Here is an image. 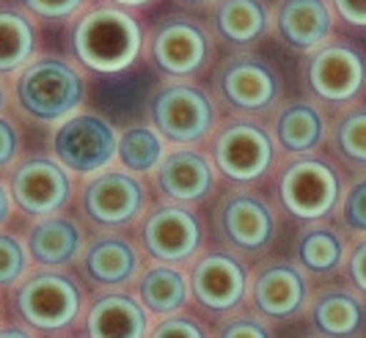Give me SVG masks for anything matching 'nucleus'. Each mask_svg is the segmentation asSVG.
<instances>
[{"mask_svg": "<svg viewBox=\"0 0 366 338\" xmlns=\"http://www.w3.org/2000/svg\"><path fill=\"white\" fill-rule=\"evenodd\" d=\"M17 108L39 124L58 127L74 113H80L86 99V80L80 69L55 56L34 58L14 77Z\"/></svg>", "mask_w": 366, "mask_h": 338, "instance_id": "f257e3e1", "label": "nucleus"}, {"mask_svg": "<svg viewBox=\"0 0 366 338\" xmlns=\"http://www.w3.org/2000/svg\"><path fill=\"white\" fill-rule=\"evenodd\" d=\"M72 50L86 69L119 75L144 53V28L122 9H92L74 25Z\"/></svg>", "mask_w": 366, "mask_h": 338, "instance_id": "f03ea898", "label": "nucleus"}, {"mask_svg": "<svg viewBox=\"0 0 366 338\" xmlns=\"http://www.w3.org/2000/svg\"><path fill=\"white\" fill-rule=\"evenodd\" d=\"M83 286L64 270L31 272L17 289H11L14 317L36 327L41 336H64L86 317Z\"/></svg>", "mask_w": 366, "mask_h": 338, "instance_id": "7ed1b4c3", "label": "nucleus"}, {"mask_svg": "<svg viewBox=\"0 0 366 338\" xmlns=\"http://www.w3.org/2000/svg\"><path fill=\"white\" fill-rule=\"evenodd\" d=\"M119 138L122 132L105 116L80 111L55 127L53 157L64 163L74 176L92 179L97 173H105L119 165Z\"/></svg>", "mask_w": 366, "mask_h": 338, "instance_id": "20e7f679", "label": "nucleus"}, {"mask_svg": "<svg viewBox=\"0 0 366 338\" xmlns=\"http://www.w3.org/2000/svg\"><path fill=\"white\" fill-rule=\"evenodd\" d=\"M342 176L320 157H292L278 176L281 207L303 223H320L342 204Z\"/></svg>", "mask_w": 366, "mask_h": 338, "instance_id": "39448f33", "label": "nucleus"}, {"mask_svg": "<svg viewBox=\"0 0 366 338\" xmlns=\"http://www.w3.org/2000/svg\"><path fill=\"white\" fill-rule=\"evenodd\" d=\"M149 121L168 143L193 146L215 130V102L193 83H168L149 102Z\"/></svg>", "mask_w": 366, "mask_h": 338, "instance_id": "423d86ee", "label": "nucleus"}, {"mask_svg": "<svg viewBox=\"0 0 366 338\" xmlns=\"http://www.w3.org/2000/svg\"><path fill=\"white\" fill-rule=\"evenodd\" d=\"M275 135L257 118L229 121L212 140V160L218 170L237 182L251 185L264 179L275 165Z\"/></svg>", "mask_w": 366, "mask_h": 338, "instance_id": "0eeeda50", "label": "nucleus"}, {"mask_svg": "<svg viewBox=\"0 0 366 338\" xmlns=\"http://www.w3.org/2000/svg\"><path fill=\"white\" fill-rule=\"evenodd\" d=\"M147 204L149 188L144 176L124 168L97 173L83 185L80 193L83 215L102 228H127L135 220L147 217Z\"/></svg>", "mask_w": 366, "mask_h": 338, "instance_id": "6e6552de", "label": "nucleus"}, {"mask_svg": "<svg viewBox=\"0 0 366 338\" xmlns=\"http://www.w3.org/2000/svg\"><path fill=\"white\" fill-rule=\"evenodd\" d=\"M251 272L248 264L232 250L202 253L190 267L193 302H199L207 314L229 317L237 314L251 300Z\"/></svg>", "mask_w": 366, "mask_h": 338, "instance_id": "1a4fd4ad", "label": "nucleus"}, {"mask_svg": "<svg viewBox=\"0 0 366 338\" xmlns=\"http://www.w3.org/2000/svg\"><path fill=\"white\" fill-rule=\"evenodd\" d=\"M312 302L309 272L297 262L264 264L251 281V311L273 324L300 319Z\"/></svg>", "mask_w": 366, "mask_h": 338, "instance_id": "9d476101", "label": "nucleus"}, {"mask_svg": "<svg viewBox=\"0 0 366 338\" xmlns=\"http://www.w3.org/2000/svg\"><path fill=\"white\" fill-rule=\"evenodd\" d=\"M141 245L152 262L187 264L204 245L202 217L184 204L154 207L141 223Z\"/></svg>", "mask_w": 366, "mask_h": 338, "instance_id": "9b49d317", "label": "nucleus"}, {"mask_svg": "<svg viewBox=\"0 0 366 338\" xmlns=\"http://www.w3.org/2000/svg\"><path fill=\"white\" fill-rule=\"evenodd\" d=\"M74 173L55 157H31L11 168V193L17 209L34 220L64 212L72 201Z\"/></svg>", "mask_w": 366, "mask_h": 338, "instance_id": "f8f14e48", "label": "nucleus"}, {"mask_svg": "<svg viewBox=\"0 0 366 338\" xmlns=\"http://www.w3.org/2000/svg\"><path fill=\"white\" fill-rule=\"evenodd\" d=\"M220 237L242 253H259L275 240V212L273 207L251 190H232L223 195L215 212Z\"/></svg>", "mask_w": 366, "mask_h": 338, "instance_id": "ddd939ff", "label": "nucleus"}, {"mask_svg": "<svg viewBox=\"0 0 366 338\" xmlns=\"http://www.w3.org/2000/svg\"><path fill=\"white\" fill-rule=\"evenodd\" d=\"M144 253L141 245L119 231L99 234L89 242L80 272L83 278L97 286L99 292H116V289H135L138 278L144 275Z\"/></svg>", "mask_w": 366, "mask_h": 338, "instance_id": "4468645a", "label": "nucleus"}, {"mask_svg": "<svg viewBox=\"0 0 366 338\" xmlns=\"http://www.w3.org/2000/svg\"><path fill=\"white\" fill-rule=\"evenodd\" d=\"M309 88L328 105H347L366 86V58L350 44H325L309 61Z\"/></svg>", "mask_w": 366, "mask_h": 338, "instance_id": "2eb2a0df", "label": "nucleus"}, {"mask_svg": "<svg viewBox=\"0 0 366 338\" xmlns=\"http://www.w3.org/2000/svg\"><path fill=\"white\" fill-rule=\"evenodd\" d=\"M223 99L242 113H264L281 99V77L262 58L234 56L223 63L218 75Z\"/></svg>", "mask_w": 366, "mask_h": 338, "instance_id": "dca6fc26", "label": "nucleus"}, {"mask_svg": "<svg viewBox=\"0 0 366 338\" xmlns=\"http://www.w3.org/2000/svg\"><path fill=\"white\" fill-rule=\"evenodd\" d=\"M154 317L132 289L99 292L83 317V333L89 338H149Z\"/></svg>", "mask_w": 366, "mask_h": 338, "instance_id": "f3484780", "label": "nucleus"}, {"mask_svg": "<svg viewBox=\"0 0 366 338\" xmlns=\"http://www.w3.org/2000/svg\"><path fill=\"white\" fill-rule=\"evenodd\" d=\"M218 165L212 160V154H204L190 146L171 149L160 170L154 173V188L160 190L168 204H196L207 198L215 182H218Z\"/></svg>", "mask_w": 366, "mask_h": 338, "instance_id": "a211bd4d", "label": "nucleus"}, {"mask_svg": "<svg viewBox=\"0 0 366 338\" xmlns=\"http://www.w3.org/2000/svg\"><path fill=\"white\" fill-rule=\"evenodd\" d=\"M154 66L168 77L196 75L209 58V39L190 19H168L152 41Z\"/></svg>", "mask_w": 366, "mask_h": 338, "instance_id": "6ab92c4d", "label": "nucleus"}, {"mask_svg": "<svg viewBox=\"0 0 366 338\" xmlns=\"http://www.w3.org/2000/svg\"><path fill=\"white\" fill-rule=\"evenodd\" d=\"M28 245H31L34 262L41 270H66L83 259V253L89 247V237L77 217L58 212L50 217H39L36 223L31 225Z\"/></svg>", "mask_w": 366, "mask_h": 338, "instance_id": "aec40b11", "label": "nucleus"}, {"mask_svg": "<svg viewBox=\"0 0 366 338\" xmlns=\"http://www.w3.org/2000/svg\"><path fill=\"white\" fill-rule=\"evenodd\" d=\"M273 135L278 149L290 157H309L328 138V118L317 102L292 99L281 105L273 118Z\"/></svg>", "mask_w": 366, "mask_h": 338, "instance_id": "412c9836", "label": "nucleus"}, {"mask_svg": "<svg viewBox=\"0 0 366 338\" xmlns=\"http://www.w3.org/2000/svg\"><path fill=\"white\" fill-rule=\"evenodd\" d=\"M132 292L141 297V302L147 305L154 319L182 314L193 302L190 272H184L179 264L154 262L152 267L144 270V275L138 278Z\"/></svg>", "mask_w": 366, "mask_h": 338, "instance_id": "4be33fe9", "label": "nucleus"}, {"mask_svg": "<svg viewBox=\"0 0 366 338\" xmlns=\"http://www.w3.org/2000/svg\"><path fill=\"white\" fill-rule=\"evenodd\" d=\"M312 330L325 338H361L366 327V300L361 292L328 289L309 308Z\"/></svg>", "mask_w": 366, "mask_h": 338, "instance_id": "5701e85b", "label": "nucleus"}, {"mask_svg": "<svg viewBox=\"0 0 366 338\" xmlns=\"http://www.w3.org/2000/svg\"><path fill=\"white\" fill-rule=\"evenodd\" d=\"M275 22L281 39L295 50H320L333 34V14L325 0H284Z\"/></svg>", "mask_w": 366, "mask_h": 338, "instance_id": "b1692460", "label": "nucleus"}, {"mask_svg": "<svg viewBox=\"0 0 366 338\" xmlns=\"http://www.w3.org/2000/svg\"><path fill=\"white\" fill-rule=\"evenodd\" d=\"M347 242L339 228L312 223L297 234L295 242V262L309 275H330L347 264Z\"/></svg>", "mask_w": 366, "mask_h": 338, "instance_id": "393cba45", "label": "nucleus"}, {"mask_svg": "<svg viewBox=\"0 0 366 338\" xmlns=\"http://www.w3.org/2000/svg\"><path fill=\"white\" fill-rule=\"evenodd\" d=\"M168 157V140L154 124H129L119 138V165L138 176H154Z\"/></svg>", "mask_w": 366, "mask_h": 338, "instance_id": "a878e982", "label": "nucleus"}, {"mask_svg": "<svg viewBox=\"0 0 366 338\" xmlns=\"http://www.w3.org/2000/svg\"><path fill=\"white\" fill-rule=\"evenodd\" d=\"M215 25L223 39L234 44H251L267 28V9L262 0H220Z\"/></svg>", "mask_w": 366, "mask_h": 338, "instance_id": "bb28decb", "label": "nucleus"}, {"mask_svg": "<svg viewBox=\"0 0 366 338\" xmlns=\"http://www.w3.org/2000/svg\"><path fill=\"white\" fill-rule=\"evenodd\" d=\"M0 36H3V53H0V72L17 75L22 72L36 53V31L31 19L22 17L14 9H3L0 14Z\"/></svg>", "mask_w": 366, "mask_h": 338, "instance_id": "cd10ccee", "label": "nucleus"}, {"mask_svg": "<svg viewBox=\"0 0 366 338\" xmlns=\"http://www.w3.org/2000/svg\"><path fill=\"white\" fill-rule=\"evenodd\" d=\"M0 259H3V267H0V281H3V289H17L19 283L31 275V264L34 262V253H31V245H28V237L22 240L11 231H3L0 237Z\"/></svg>", "mask_w": 366, "mask_h": 338, "instance_id": "c85d7f7f", "label": "nucleus"}, {"mask_svg": "<svg viewBox=\"0 0 366 338\" xmlns=\"http://www.w3.org/2000/svg\"><path fill=\"white\" fill-rule=\"evenodd\" d=\"M333 140H336L339 154H342L347 163L366 168V108L350 111L347 116L336 124Z\"/></svg>", "mask_w": 366, "mask_h": 338, "instance_id": "c756f323", "label": "nucleus"}, {"mask_svg": "<svg viewBox=\"0 0 366 338\" xmlns=\"http://www.w3.org/2000/svg\"><path fill=\"white\" fill-rule=\"evenodd\" d=\"M215 338H278V336H275L273 322L259 317L257 311H237V314H229L226 319L220 322Z\"/></svg>", "mask_w": 366, "mask_h": 338, "instance_id": "7c9ffc66", "label": "nucleus"}, {"mask_svg": "<svg viewBox=\"0 0 366 338\" xmlns=\"http://www.w3.org/2000/svg\"><path fill=\"white\" fill-rule=\"evenodd\" d=\"M149 338H215L209 324L190 314V311H182V314H174V317H163V319L154 322V330Z\"/></svg>", "mask_w": 366, "mask_h": 338, "instance_id": "2f4dec72", "label": "nucleus"}, {"mask_svg": "<svg viewBox=\"0 0 366 338\" xmlns=\"http://www.w3.org/2000/svg\"><path fill=\"white\" fill-rule=\"evenodd\" d=\"M339 217L350 234L366 237V176L355 179L345 190L342 204H339Z\"/></svg>", "mask_w": 366, "mask_h": 338, "instance_id": "473e14b6", "label": "nucleus"}, {"mask_svg": "<svg viewBox=\"0 0 366 338\" xmlns=\"http://www.w3.org/2000/svg\"><path fill=\"white\" fill-rule=\"evenodd\" d=\"M22 3H25V6L31 9V14H36V17L66 19V17H72L86 0H22Z\"/></svg>", "mask_w": 366, "mask_h": 338, "instance_id": "72a5a7b5", "label": "nucleus"}, {"mask_svg": "<svg viewBox=\"0 0 366 338\" xmlns=\"http://www.w3.org/2000/svg\"><path fill=\"white\" fill-rule=\"evenodd\" d=\"M0 135H3V149H0V165L3 170H11L17 165V154H19V138L17 127L9 121V116L0 118Z\"/></svg>", "mask_w": 366, "mask_h": 338, "instance_id": "f704fd0d", "label": "nucleus"}, {"mask_svg": "<svg viewBox=\"0 0 366 338\" xmlns=\"http://www.w3.org/2000/svg\"><path fill=\"white\" fill-rule=\"evenodd\" d=\"M347 275L350 281H352V286H355V292H361L366 297V237L350 250Z\"/></svg>", "mask_w": 366, "mask_h": 338, "instance_id": "c9c22d12", "label": "nucleus"}, {"mask_svg": "<svg viewBox=\"0 0 366 338\" xmlns=\"http://www.w3.org/2000/svg\"><path fill=\"white\" fill-rule=\"evenodd\" d=\"M333 6L345 22L366 28V0H333Z\"/></svg>", "mask_w": 366, "mask_h": 338, "instance_id": "e433bc0d", "label": "nucleus"}, {"mask_svg": "<svg viewBox=\"0 0 366 338\" xmlns=\"http://www.w3.org/2000/svg\"><path fill=\"white\" fill-rule=\"evenodd\" d=\"M0 338H41L36 327H31L28 322L22 319H6L3 322V330H0Z\"/></svg>", "mask_w": 366, "mask_h": 338, "instance_id": "4c0bfd02", "label": "nucleus"}, {"mask_svg": "<svg viewBox=\"0 0 366 338\" xmlns=\"http://www.w3.org/2000/svg\"><path fill=\"white\" fill-rule=\"evenodd\" d=\"M14 209H17V201H14L11 185L3 179V223H9V217L14 215Z\"/></svg>", "mask_w": 366, "mask_h": 338, "instance_id": "58836bf2", "label": "nucleus"}, {"mask_svg": "<svg viewBox=\"0 0 366 338\" xmlns=\"http://www.w3.org/2000/svg\"><path fill=\"white\" fill-rule=\"evenodd\" d=\"M113 3H119V6H147V3H152V0H113Z\"/></svg>", "mask_w": 366, "mask_h": 338, "instance_id": "ea45409f", "label": "nucleus"}, {"mask_svg": "<svg viewBox=\"0 0 366 338\" xmlns=\"http://www.w3.org/2000/svg\"><path fill=\"white\" fill-rule=\"evenodd\" d=\"M55 338H89V336L86 333H80V336L77 333H64V336H55Z\"/></svg>", "mask_w": 366, "mask_h": 338, "instance_id": "a19ab883", "label": "nucleus"}, {"mask_svg": "<svg viewBox=\"0 0 366 338\" xmlns=\"http://www.w3.org/2000/svg\"><path fill=\"white\" fill-rule=\"evenodd\" d=\"M303 338H325V336H317V333H312V336H303Z\"/></svg>", "mask_w": 366, "mask_h": 338, "instance_id": "79ce46f5", "label": "nucleus"}, {"mask_svg": "<svg viewBox=\"0 0 366 338\" xmlns=\"http://www.w3.org/2000/svg\"><path fill=\"white\" fill-rule=\"evenodd\" d=\"M187 3H207V0H187Z\"/></svg>", "mask_w": 366, "mask_h": 338, "instance_id": "37998d69", "label": "nucleus"}]
</instances>
